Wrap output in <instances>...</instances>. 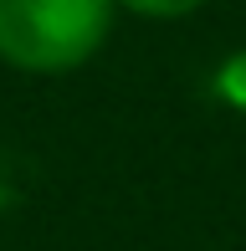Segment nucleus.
<instances>
[{
  "label": "nucleus",
  "instance_id": "obj_1",
  "mask_svg": "<svg viewBox=\"0 0 246 251\" xmlns=\"http://www.w3.org/2000/svg\"><path fill=\"white\" fill-rule=\"evenodd\" d=\"M118 0H0V67L21 77L82 72L113 41Z\"/></svg>",
  "mask_w": 246,
  "mask_h": 251
},
{
  "label": "nucleus",
  "instance_id": "obj_2",
  "mask_svg": "<svg viewBox=\"0 0 246 251\" xmlns=\"http://www.w3.org/2000/svg\"><path fill=\"white\" fill-rule=\"evenodd\" d=\"M210 0H118L123 16L133 21H159V26H170V21H190L195 10H205Z\"/></svg>",
  "mask_w": 246,
  "mask_h": 251
}]
</instances>
